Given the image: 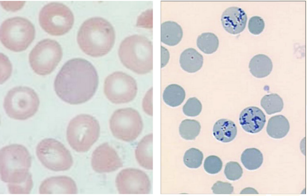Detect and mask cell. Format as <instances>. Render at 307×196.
<instances>
[{
    "mask_svg": "<svg viewBox=\"0 0 307 196\" xmlns=\"http://www.w3.org/2000/svg\"><path fill=\"white\" fill-rule=\"evenodd\" d=\"M99 78L94 66L87 60L74 58L67 61L55 79L54 88L57 95L71 105L85 103L93 96Z\"/></svg>",
    "mask_w": 307,
    "mask_h": 196,
    "instance_id": "cell-1",
    "label": "cell"
},
{
    "mask_svg": "<svg viewBox=\"0 0 307 196\" xmlns=\"http://www.w3.org/2000/svg\"><path fill=\"white\" fill-rule=\"evenodd\" d=\"M77 40L84 53L91 57H100L107 54L113 47L115 32L108 21L101 17H93L82 24Z\"/></svg>",
    "mask_w": 307,
    "mask_h": 196,
    "instance_id": "cell-2",
    "label": "cell"
},
{
    "mask_svg": "<svg viewBox=\"0 0 307 196\" xmlns=\"http://www.w3.org/2000/svg\"><path fill=\"white\" fill-rule=\"evenodd\" d=\"M1 180L8 184H19L32 177L29 172L31 158L24 146L13 144L3 147L0 151Z\"/></svg>",
    "mask_w": 307,
    "mask_h": 196,
    "instance_id": "cell-3",
    "label": "cell"
},
{
    "mask_svg": "<svg viewBox=\"0 0 307 196\" xmlns=\"http://www.w3.org/2000/svg\"><path fill=\"white\" fill-rule=\"evenodd\" d=\"M122 63L127 68L139 74L153 69V45L146 37L133 35L124 39L118 51Z\"/></svg>",
    "mask_w": 307,
    "mask_h": 196,
    "instance_id": "cell-4",
    "label": "cell"
},
{
    "mask_svg": "<svg viewBox=\"0 0 307 196\" xmlns=\"http://www.w3.org/2000/svg\"><path fill=\"white\" fill-rule=\"evenodd\" d=\"M100 129L99 123L94 117L87 114L78 115L69 123L66 132L67 141L76 151L87 152L98 139Z\"/></svg>",
    "mask_w": 307,
    "mask_h": 196,
    "instance_id": "cell-5",
    "label": "cell"
},
{
    "mask_svg": "<svg viewBox=\"0 0 307 196\" xmlns=\"http://www.w3.org/2000/svg\"><path fill=\"white\" fill-rule=\"evenodd\" d=\"M35 29L28 19L21 17L6 19L2 23L0 39L3 46L15 52L25 50L34 40Z\"/></svg>",
    "mask_w": 307,
    "mask_h": 196,
    "instance_id": "cell-6",
    "label": "cell"
},
{
    "mask_svg": "<svg viewBox=\"0 0 307 196\" xmlns=\"http://www.w3.org/2000/svg\"><path fill=\"white\" fill-rule=\"evenodd\" d=\"M40 105L38 96L32 89L26 86H17L9 90L4 100L3 107L10 118L25 120L33 116Z\"/></svg>",
    "mask_w": 307,
    "mask_h": 196,
    "instance_id": "cell-7",
    "label": "cell"
},
{
    "mask_svg": "<svg viewBox=\"0 0 307 196\" xmlns=\"http://www.w3.org/2000/svg\"><path fill=\"white\" fill-rule=\"evenodd\" d=\"M40 24L48 34L54 36L64 35L72 28L74 16L70 9L65 4L53 2L45 5L39 16Z\"/></svg>",
    "mask_w": 307,
    "mask_h": 196,
    "instance_id": "cell-8",
    "label": "cell"
},
{
    "mask_svg": "<svg viewBox=\"0 0 307 196\" xmlns=\"http://www.w3.org/2000/svg\"><path fill=\"white\" fill-rule=\"evenodd\" d=\"M62 55L60 44L54 40L46 39L39 42L33 48L29 54V61L35 73L45 76L54 70Z\"/></svg>",
    "mask_w": 307,
    "mask_h": 196,
    "instance_id": "cell-9",
    "label": "cell"
},
{
    "mask_svg": "<svg viewBox=\"0 0 307 196\" xmlns=\"http://www.w3.org/2000/svg\"><path fill=\"white\" fill-rule=\"evenodd\" d=\"M109 126L116 138L130 142L141 134L143 123L138 111L132 108H126L118 109L114 112L109 120Z\"/></svg>",
    "mask_w": 307,
    "mask_h": 196,
    "instance_id": "cell-10",
    "label": "cell"
},
{
    "mask_svg": "<svg viewBox=\"0 0 307 196\" xmlns=\"http://www.w3.org/2000/svg\"><path fill=\"white\" fill-rule=\"evenodd\" d=\"M36 154L42 165L54 171H65L73 165L70 152L59 141L52 138H46L40 141L36 148Z\"/></svg>",
    "mask_w": 307,
    "mask_h": 196,
    "instance_id": "cell-11",
    "label": "cell"
},
{
    "mask_svg": "<svg viewBox=\"0 0 307 196\" xmlns=\"http://www.w3.org/2000/svg\"><path fill=\"white\" fill-rule=\"evenodd\" d=\"M137 87L130 76L121 71L114 72L106 78L104 91L107 98L115 104L127 103L136 97Z\"/></svg>",
    "mask_w": 307,
    "mask_h": 196,
    "instance_id": "cell-12",
    "label": "cell"
},
{
    "mask_svg": "<svg viewBox=\"0 0 307 196\" xmlns=\"http://www.w3.org/2000/svg\"><path fill=\"white\" fill-rule=\"evenodd\" d=\"M115 183L118 191L122 194H148L151 189L149 177L144 171L128 168L117 174Z\"/></svg>",
    "mask_w": 307,
    "mask_h": 196,
    "instance_id": "cell-13",
    "label": "cell"
},
{
    "mask_svg": "<svg viewBox=\"0 0 307 196\" xmlns=\"http://www.w3.org/2000/svg\"><path fill=\"white\" fill-rule=\"evenodd\" d=\"M91 165L95 172L102 173L115 171L123 165L116 151L106 142L99 146L93 152Z\"/></svg>",
    "mask_w": 307,
    "mask_h": 196,
    "instance_id": "cell-14",
    "label": "cell"
},
{
    "mask_svg": "<svg viewBox=\"0 0 307 196\" xmlns=\"http://www.w3.org/2000/svg\"><path fill=\"white\" fill-rule=\"evenodd\" d=\"M40 194H76L77 188L75 181L67 176H53L44 180L39 190Z\"/></svg>",
    "mask_w": 307,
    "mask_h": 196,
    "instance_id": "cell-15",
    "label": "cell"
},
{
    "mask_svg": "<svg viewBox=\"0 0 307 196\" xmlns=\"http://www.w3.org/2000/svg\"><path fill=\"white\" fill-rule=\"evenodd\" d=\"M247 16L242 8L231 7L223 12L221 17L222 25L225 30L232 34H238L245 29L247 21Z\"/></svg>",
    "mask_w": 307,
    "mask_h": 196,
    "instance_id": "cell-16",
    "label": "cell"
},
{
    "mask_svg": "<svg viewBox=\"0 0 307 196\" xmlns=\"http://www.w3.org/2000/svg\"><path fill=\"white\" fill-rule=\"evenodd\" d=\"M239 122L243 129L246 132L256 133L263 128L266 121V116L263 111L256 106H249L241 112Z\"/></svg>",
    "mask_w": 307,
    "mask_h": 196,
    "instance_id": "cell-17",
    "label": "cell"
},
{
    "mask_svg": "<svg viewBox=\"0 0 307 196\" xmlns=\"http://www.w3.org/2000/svg\"><path fill=\"white\" fill-rule=\"evenodd\" d=\"M153 133L144 136L138 143L135 150L136 160L139 165L148 170L153 169Z\"/></svg>",
    "mask_w": 307,
    "mask_h": 196,
    "instance_id": "cell-18",
    "label": "cell"
},
{
    "mask_svg": "<svg viewBox=\"0 0 307 196\" xmlns=\"http://www.w3.org/2000/svg\"><path fill=\"white\" fill-rule=\"evenodd\" d=\"M183 36L181 26L177 22L167 21L161 25V41L167 45L173 46L178 44Z\"/></svg>",
    "mask_w": 307,
    "mask_h": 196,
    "instance_id": "cell-19",
    "label": "cell"
},
{
    "mask_svg": "<svg viewBox=\"0 0 307 196\" xmlns=\"http://www.w3.org/2000/svg\"><path fill=\"white\" fill-rule=\"evenodd\" d=\"M237 132V128L235 123L227 119L218 120L213 127L214 136L217 140L222 142H229L233 140Z\"/></svg>",
    "mask_w": 307,
    "mask_h": 196,
    "instance_id": "cell-20",
    "label": "cell"
},
{
    "mask_svg": "<svg viewBox=\"0 0 307 196\" xmlns=\"http://www.w3.org/2000/svg\"><path fill=\"white\" fill-rule=\"evenodd\" d=\"M179 62L183 70L189 73H194L198 71L202 67L203 58L194 49L189 48L181 54Z\"/></svg>",
    "mask_w": 307,
    "mask_h": 196,
    "instance_id": "cell-21",
    "label": "cell"
},
{
    "mask_svg": "<svg viewBox=\"0 0 307 196\" xmlns=\"http://www.w3.org/2000/svg\"><path fill=\"white\" fill-rule=\"evenodd\" d=\"M251 74L257 78L268 76L272 71L273 64L271 59L267 55L259 54L251 59L249 65Z\"/></svg>",
    "mask_w": 307,
    "mask_h": 196,
    "instance_id": "cell-22",
    "label": "cell"
},
{
    "mask_svg": "<svg viewBox=\"0 0 307 196\" xmlns=\"http://www.w3.org/2000/svg\"><path fill=\"white\" fill-rule=\"evenodd\" d=\"M290 128V124L287 118L283 115H278L269 119L266 130L267 134L270 137L275 139H280L287 134Z\"/></svg>",
    "mask_w": 307,
    "mask_h": 196,
    "instance_id": "cell-23",
    "label": "cell"
},
{
    "mask_svg": "<svg viewBox=\"0 0 307 196\" xmlns=\"http://www.w3.org/2000/svg\"><path fill=\"white\" fill-rule=\"evenodd\" d=\"M186 93L184 89L177 84H171L165 89L162 95L164 102L171 107L180 105L185 99Z\"/></svg>",
    "mask_w": 307,
    "mask_h": 196,
    "instance_id": "cell-24",
    "label": "cell"
},
{
    "mask_svg": "<svg viewBox=\"0 0 307 196\" xmlns=\"http://www.w3.org/2000/svg\"><path fill=\"white\" fill-rule=\"evenodd\" d=\"M241 161L247 169L255 170L261 165L263 161V155L261 151L256 148H248L242 153Z\"/></svg>",
    "mask_w": 307,
    "mask_h": 196,
    "instance_id": "cell-25",
    "label": "cell"
},
{
    "mask_svg": "<svg viewBox=\"0 0 307 196\" xmlns=\"http://www.w3.org/2000/svg\"><path fill=\"white\" fill-rule=\"evenodd\" d=\"M198 48L204 53L210 54L215 52L219 46L217 37L211 32H205L199 35L197 40Z\"/></svg>",
    "mask_w": 307,
    "mask_h": 196,
    "instance_id": "cell-26",
    "label": "cell"
},
{
    "mask_svg": "<svg viewBox=\"0 0 307 196\" xmlns=\"http://www.w3.org/2000/svg\"><path fill=\"white\" fill-rule=\"evenodd\" d=\"M260 104L267 113L269 115L281 112L283 109L282 99L277 94L266 95L261 99Z\"/></svg>",
    "mask_w": 307,
    "mask_h": 196,
    "instance_id": "cell-27",
    "label": "cell"
},
{
    "mask_svg": "<svg viewBox=\"0 0 307 196\" xmlns=\"http://www.w3.org/2000/svg\"><path fill=\"white\" fill-rule=\"evenodd\" d=\"M201 126L200 123L195 120L186 119L180 123L179 128L181 137L186 140H193L199 134Z\"/></svg>",
    "mask_w": 307,
    "mask_h": 196,
    "instance_id": "cell-28",
    "label": "cell"
},
{
    "mask_svg": "<svg viewBox=\"0 0 307 196\" xmlns=\"http://www.w3.org/2000/svg\"><path fill=\"white\" fill-rule=\"evenodd\" d=\"M203 158L202 153L199 150L192 148L185 152L183 158L185 165L190 168H196L202 164Z\"/></svg>",
    "mask_w": 307,
    "mask_h": 196,
    "instance_id": "cell-29",
    "label": "cell"
},
{
    "mask_svg": "<svg viewBox=\"0 0 307 196\" xmlns=\"http://www.w3.org/2000/svg\"><path fill=\"white\" fill-rule=\"evenodd\" d=\"M202 105L200 101L196 97L189 98L183 105L182 110L184 114L189 117H195L201 112Z\"/></svg>",
    "mask_w": 307,
    "mask_h": 196,
    "instance_id": "cell-30",
    "label": "cell"
},
{
    "mask_svg": "<svg viewBox=\"0 0 307 196\" xmlns=\"http://www.w3.org/2000/svg\"><path fill=\"white\" fill-rule=\"evenodd\" d=\"M224 173L227 179L234 181L239 179L242 177L243 171L238 162L231 161L226 164Z\"/></svg>",
    "mask_w": 307,
    "mask_h": 196,
    "instance_id": "cell-31",
    "label": "cell"
},
{
    "mask_svg": "<svg viewBox=\"0 0 307 196\" xmlns=\"http://www.w3.org/2000/svg\"><path fill=\"white\" fill-rule=\"evenodd\" d=\"M33 186L32 177L26 181L19 184H8V192L10 194H29Z\"/></svg>",
    "mask_w": 307,
    "mask_h": 196,
    "instance_id": "cell-32",
    "label": "cell"
},
{
    "mask_svg": "<svg viewBox=\"0 0 307 196\" xmlns=\"http://www.w3.org/2000/svg\"><path fill=\"white\" fill-rule=\"evenodd\" d=\"M222 163L219 158L214 155L208 156L204 160V167L208 173L214 174L219 172L222 167Z\"/></svg>",
    "mask_w": 307,
    "mask_h": 196,
    "instance_id": "cell-33",
    "label": "cell"
},
{
    "mask_svg": "<svg viewBox=\"0 0 307 196\" xmlns=\"http://www.w3.org/2000/svg\"><path fill=\"white\" fill-rule=\"evenodd\" d=\"M264 27V20L259 16H253L249 20L248 29L250 33L253 34H260L263 31Z\"/></svg>",
    "mask_w": 307,
    "mask_h": 196,
    "instance_id": "cell-34",
    "label": "cell"
},
{
    "mask_svg": "<svg viewBox=\"0 0 307 196\" xmlns=\"http://www.w3.org/2000/svg\"><path fill=\"white\" fill-rule=\"evenodd\" d=\"M211 189L214 194H231L234 188L230 183L218 181L214 184Z\"/></svg>",
    "mask_w": 307,
    "mask_h": 196,
    "instance_id": "cell-35",
    "label": "cell"
},
{
    "mask_svg": "<svg viewBox=\"0 0 307 196\" xmlns=\"http://www.w3.org/2000/svg\"><path fill=\"white\" fill-rule=\"evenodd\" d=\"M152 88L146 93L142 102V108L146 114L150 116H153Z\"/></svg>",
    "mask_w": 307,
    "mask_h": 196,
    "instance_id": "cell-36",
    "label": "cell"
},
{
    "mask_svg": "<svg viewBox=\"0 0 307 196\" xmlns=\"http://www.w3.org/2000/svg\"><path fill=\"white\" fill-rule=\"evenodd\" d=\"M169 58V54L168 50L161 46V67H164L168 63Z\"/></svg>",
    "mask_w": 307,
    "mask_h": 196,
    "instance_id": "cell-37",
    "label": "cell"
},
{
    "mask_svg": "<svg viewBox=\"0 0 307 196\" xmlns=\"http://www.w3.org/2000/svg\"><path fill=\"white\" fill-rule=\"evenodd\" d=\"M240 194H246V193H258L257 192V191L253 188H246L243 190H242Z\"/></svg>",
    "mask_w": 307,
    "mask_h": 196,
    "instance_id": "cell-38",
    "label": "cell"
}]
</instances>
